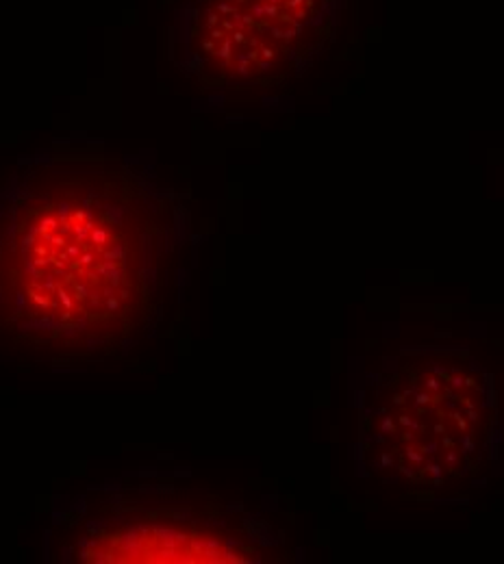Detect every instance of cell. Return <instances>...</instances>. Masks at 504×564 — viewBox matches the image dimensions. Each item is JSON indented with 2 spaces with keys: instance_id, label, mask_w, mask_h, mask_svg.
I'll list each match as a JSON object with an SVG mask.
<instances>
[{
  "instance_id": "cell-1",
  "label": "cell",
  "mask_w": 504,
  "mask_h": 564,
  "mask_svg": "<svg viewBox=\"0 0 504 564\" xmlns=\"http://www.w3.org/2000/svg\"><path fill=\"white\" fill-rule=\"evenodd\" d=\"M494 410L472 369L450 360L404 365L372 414L376 467L413 486H446L478 467Z\"/></svg>"
},
{
  "instance_id": "cell-2",
  "label": "cell",
  "mask_w": 504,
  "mask_h": 564,
  "mask_svg": "<svg viewBox=\"0 0 504 564\" xmlns=\"http://www.w3.org/2000/svg\"><path fill=\"white\" fill-rule=\"evenodd\" d=\"M322 0H205L194 39L205 68L256 80L285 72L309 39Z\"/></svg>"
}]
</instances>
